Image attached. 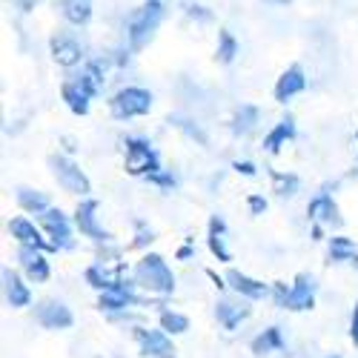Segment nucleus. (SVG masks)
Returning <instances> with one entry per match:
<instances>
[{"mask_svg":"<svg viewBox=\"0 0 358 358\" xmlns=\"http://www.w3.org/2000/svg\"><path fill=\"white\" fill-rule=\"evenodd\" d=\"M232 169H235L238 175H244V178H255V175H258V166H255L252 161H232Z\"/></svg>","mask_w":358,"mask_h":358,"instance_id":"nucleus-36","label":"nucleus"},{"mask_svg":"<svg viewBox=\"0 0 358 358\" xmlns=\"http://www.w3.org/2000/svg\"><path fill=\"white\" fill-rule=\"evenodd\" d=\"M12 6H17L20 12H32L38 6V0H12Z\"/></svg>","mask_w":358,"mask_h":358,"instance_id":"nucleus-40","label":"nucleus"},{"mask_svg":"<svg viewBox=\"0 0 358 358\" xmlns=\"http://www.w3.org/2000/svg\"><path fill=\"white\" fill-rule=\"evenodd\" d=\"M164 0H143V3L138 9H132L127 15V46L129 52H141L149 41L155 38L158 32V26L164 23Z\"/></svg>","mask_w":358,"mask_h":358,"instance_id":"nucleus-2","label":"nucleus"},{"mask_svg":"<svg viewBox=\"0 0 358 358\" xmlns=\"http://www.w3.org/2000/svg\"><path fill=\"white\" fill-rule=\"evenodd\" d=\"M15 201H17L20 210L29 213V215H43L52 206L49 195L43 189H32V187H17L15 189Z\"/></svg>","mask_w":358,"mask_h":358,"instance_id":"nucleus-23","label":"nucleus"},{"mask_svg":"<svg viewBox=\"0 0 358 358\" xmlns=\"http://www.w3.org/2000/svg\"><path fill=\"white\" fill-rule=\"evenodd\" d=\"M270 178H273V192L281 195V198H292L298 192V187H301V181H298V175L292 172H278V169H270Z\"/></svg>","mask_w":358,"mask_h":358,"instance_id":"nucleus-30","label":"nucleus"},{"mask_svg":"<svg viewBox=\"0 0 358 358\" xmlns=\"http://www.w3.org/2000/svg\"><path fill=\"white\" fill-rule=\"evenodd\" d=\"M266 3H273V6H287V3H292V0H266Z\"/></svg>","mask_w":358,"mask_h":358,"instance_id":"nucleus-42","label":"nucleus"},{"mask_svg":"<svg viewBox=\"0 0 358 358\" xmlns=\"http://www.w3.org/2000/svg\"><path fill=\"white\" fill-rule=\"evenodd\" d=\"M49 55H52V61L64 69H75V66L86 64L83 43L78 41V35L66 32V29H57V32L49 38Z\"/></svg>","mask_w":358,"mask_h":358,"instance_id":"nucleus-9","label":"nucleus"},{"mask_svg":"<svg viewBox=\"0 0 358 358\" xmlns=\"http://www.w3.org/2000/svg\"><path fill=\"white\" fill-rule=\"evenodd\" d=\"M135 341H138V350L143 358H178V350H175V341L172 336L164 330V327H158V330H152V327H135Z\"/></svg>","mask_w":358,"mask_h":358,"instance_id":"nucleus-10","label":"nucleus"},{"mask_svg":"<svg viewBox=\"0 0 358 358\" xmlns=\"http://www.w3.org/2000/svg\"><path fill=\"white\" fill-rule=\"evenodd\" d=\"M38 224H41V229L46 232V238L52 241V247H55V252H61V250H75V232H78V227H75V218H69L61 206H49V210L43 213V215H38Z\"/></svg>","mask_w":358,"mask_h":358,"instance_id":"nucleus-7","label":"nucleus"},{"mask_svg":"<svg viewBox=\"0 0 358 358\" xmlns=\"http://www.w3.org/2000/svg\"><path fill=\"white\" fill-rule=\"evenodd\" d=\"M187 15H189V17H201V20H210V17H213L210 12H203V6H189Z\"/></svg>","mask_w":358,"mask_h":358,"instance_id":"nucleus-41","label":"nucleus"},{"mask_svg":"<svg viewBox=\"0 0 358 358\" xmlns=\"http://www.w3.org/2000/svg\"><path fill=\"white\" fill-rule=\"evenodd\" d=\"M266 206H270V201H266L261 192H250V195H247V210H250V215H264Z\"/></svg>","mask_w":358,"mask_h":358,"instance_id":"nucleus-34","label":"nucleus"},{"mask_svg":"<svg viewBox=\"0 0 358 358\" xmlns=\"http://www.w3.org/2000/svg\"><path fill=\"white\" fill-rule=\"evenodd\" d=\"M304 89H307V72L301 64H292L278 75V80L273 86V98H275V103H289L295 95H301Z\"/></svg>","mask_w":358,"mask_h":358,"instance_id":"nucleus-16","label":"nucleus"},{"mask_svg":"<svg viewBox=\"0 0 358 358\" xmlns=\"http://www.w3.org/2000/svg\"><path fill=\"white\" fill-rule=\"evenodd\" d=\"M158 324L164 327L169 336H184V333L189 330V318H187L184 313H178V310H169V307H161Z\"/></svg>","mask_w":358,"mask_h":358,"instance_id":"nucleus-29","label":"nucleus"},{"mask_svg":"<svg viewBox=\"0 0 358 358\" xmlns=\"http://www.w3.org/2000/svg\"><path fill=\"white\" fill-rule=\"evenodd\" d=\"M17 266H20V273L29 278V284H46L52 278L49 252H43L38 247L17 244Z\"/></svg>","mask_w":358,"mask_h":358,"instance_id":"nucleus-11","label":"nucleus"},{"mask_svg":"<svg viewBox=\"0 0 358 358\" xmlns=\"http://www.w3.org/2000/svg\"><path fill=\"white\" fill-rule=\"evenodd\" d=\"M146 184H152V187H158V189H164V192H169V189H175V175L169 172V169H161V172H155V175H149V178H143Z\"/></svg>","mask_w":358,"mask_h":358,"instance_id":"nucleus-31","label":"nucleus"},{"mask_svg":"<svg viewBox=\"0 0 358 358\" xmlns=\"http://www.w3.org/2000/svg\"><path fill=\"white\" fill-rule=\"evenodd\" d=\"M324 358H341V355H324Z\"/></svg>","mask_w":358,"mask_h":358,"instance_id":"nucleus-43","label":"nucleus"},{"mask_svg":"<svg viewBox=\"0 0 358 358\" xmlns=\"http://www.w3.org/2000/svg\"><path fill=\"white\" fill-rule=\"evenodd\" d=\"M227 284L232 287L235 295H244L247 301H264V298H270V289H273V284H264V281H258L241 270H229Z\"/></svg>","mask_w":358,"mask_h":358,"instance_id":"nucleus-19","label":"nucleus"},{"mask_svg":"<svg viewBox=\"0 0 358 358\" xmlns=\"http://www.w3.org/2000/svg\"><path fill=\"white\" fill-rule=\"evenodd\" d=\"M132 278H135L138 289H143L146 295L166 298L175 292V273L166 264V258L158 252H143L141 261H135V266H132Z\"/></svg>","mask_w":358,"mask_h":358,"instance_id":"nucleus-1","label":"nucleus"},{"mask_svg":"<svg viewBox=\"0 0 358 358\" xmlns=\"http://www.w3.org/2000/svg\"><path fill=\"white\" fill-rule=\"evenodd\" d=\"M315 292H318V284L310 273H298L289 284V301H287V310L289 313H307L315 307Z\"/></svg>","mask_w":358,"mask_h":358,"instance_id":"nucleus-17","label":"nucleus"},{"mask_svg":"<svg viewBox=\"0 0 358 358\" xmlns=\"http://www.w3.org/2000/svg\"><path fill=\"white\" fill-rule=\"evenodd\" d=\"M146 301H149V298H141V295H138L135 278L129 281L127 275H121L109 289H103V292L98 295V310L106 313V315H115V313H127V310L143 307Z\"/></svg>","mask_w":358,"mask_h":358,"instance_id":"nucleus-5","label":"nucleus"},{"mask_svg":"<svg viewBox=\"0 0 358 358\" xmlns=\"http://www.w3.org/2000/svg\"><path fill=\"white\" fill-rule=\"evenodd\" d=\"M172 124H175V127H178V129H184V132H187V135H189V138H195V141H198V143H206V135H203V132H201V129H198V127H192V124H189V121H181V117H175V121H172Z\"/></svg>","mask_w":358,"mask_h":358,"instance_id":"nucleus-35","label":"nucleus"},{"mask_svg":"<svg viewBox=\"0 0 358 358\" xmlns=\"http://www.w3.org/2000/svg\"><path fill=\"white\" fill-rule=\"evenodd\" d=\"M250 315H252V307H250V301L244 295H235V298L221 295L215 301V318H218V324L224 327L227 333H235Z\"/></svg>","mask_w":358,"mask_h":358,"instance_id":"nucleus-13","label":"nucleus"},{"mask_svg":"<svg viewBox=\"0 0 358 358\" xmlns=\"http://www.w3.org/2000/svg\"><path fill=\"white\" fill-rule=\"evenodd\" d=\"M206 247L215 255L218 264H229L232 261V252L227 247V221L221 215H213L210 224H206Z\"/></svg>","mask_w":358,"mask_h":358,"instance_id":"nucleus-21","label":"nucleus"},{"mask_svg":"<svg viewBox=\"0 0 358 358\" xmlns=\"http://www.w3.org/2000/svg\"><path fill=\"white\" fill-rule=\"evenodd\" d=\"M135 229H138V235H135V241H132V247L135 250H143V247H149V244H152L155 241V232L152 229H149L143 221H135Z\"/></svg>","mask_w":358,"mask_h":358,"instance_id":"nucleus-33","label":"nucleus"},{"mask_svg":"<svg viewBox=\"0 0 358 358\" xmlns=\"http://www.w3.org/2000/svg\"><path fill=\"white\" fill-rule=\"evenodd\" d=\"M270 298H273V304H275V307L287 310V301H289V284H287V281H273Z\"/></svg>","mask_w":358,"mask_h":358,"instance_id":"nucleus-32","label":"nucleus"},{"mask_svg":"<svg viewBox=\"0 0 358 358\" xmlns=\"http://www.w3.org/2000/svg\"><path fill=\"white\" fill-rule=\"evenodd\" d=\"M355 252H358V247H355L352 238H347V235H330L327 238V255H330L333 264H350Z\"/></svg>","mask_w":358,"mask_h":358,"instance_id":"nucleus-27","label":"nucleus"},{"mask_svg":"<svg viewBox=\"0 0 358 358\" xmlns=\"http://www.w3.org/2000/svg\"><path fill=\"white\" fill-rule=\"evenodd\" d=\"M152 92L143 86H124L109 98V115L115 121H135L152 112Z\"/></svg>","mask_w":358,"mask_h":358,"instance_id":"nucleus-4","label":"nucleus"},{"mask_svg":"<svg viewBox=\"0 0 358 358\" xmlns=\"http://www.w3.org/2000/svg\"><path fill=\"white\" fill-rule=\"evenodd\" d=\"M57 9H61V17L69 23V26H89L92 23V15H95V3L92 0H57Z\"/></svg>","mask_w":358,"mask_h":358,"instance_id":"nucleus-22","label":"nucleus"},{"mask_svg":"<svg viewBox=\"0 0 358 358\" xmlns=\"http://www.w3.org/2000/svg\"><path fill=\"white\" fill-rule=\"evenodd\" d=\"M124 166L135 178H149V175L164 169L158 149L141 135H127L124 138Z\"/></svg>","mask_w":358,"mask_h":358,"instance_id":"nucleus-3","label":"nucleus"},{"mask_svg":"<svg viewBox=\"0 0 358 358\" xmlns=\"http://www.w3.org/2000/svg\"><path fill=\"white\" fill-rule=\"evenodd\" d=\"M0 278H3V298L12 310L32 307V287H29L26 275H20L17 270H12V266H3Z\"/></svg>","mask_w":358,"mask_h":358,"instance_id":"nucleus-15","label":"nucleus"},{"mask_svg":"<svg viewBox=\"0 0 358 358\" xmlns=\"http://www.w3.org/2000/svg\"><path fill=\"white\" fill-rule=\"evenodd\" d=\"M61 98H64V103H66V109L72 112V115H78V117H86L89 115V109H92V98H89L83 89L72 80V78H66L64 80V86H61Z\"/></svg>","mask_w":358,"mask_h":358,"instance_id":"nucleus-24","label":"nucleus"},{"mask_svg":"<svg viewBox=\"0 0 358 358\" xmlns=\"http://www.w3.org/2000/svg\"><path fill=\"white\" fill-rule=\"evenodd\" d=\"M350 341H352V347H358V301H355L352 315H350Z\"/></svg>","mask_w":358,"mask_h":358,"instance_id":"nucleus-38","label":"nucleus"},{"mask_svg":"<svg viewBox=\"0 0 358 358\" xmlns=\"http://www.w3.org/2000/svg\"><path fill=\"white\" fill-rule=\"evenodd\" d=\"M307 215L313 224H321V227H341V213H338V203L336 198L321 189L310 203H307Z\"/></svg>","mask_w":358,"mask_h":358,"instance_id":"nucleus-18","label":"nucleus"},{"mask_svg":"<svg viewBox=\"0 0 358 358\" xmlns=\"http://www.w3.org/2000/svg\"><path fill=\"white\" fill-rule=\"evenodd\" d=\"M258 121H261L258 106H252V103H241V106L235 109V115H232L229 129H232L235 135H250V132L258 127Z\"/></svg>","mask_w":358,"mask_h":358,"instance_id":"nucleus-26","label":"nucleus"},{"mask_svg":"<svg viewBox=\"0 0 358 358\" xmlns=\"http://www.w3.org/2000/svg\"><path fill=\"white\" fill-rule=\"evenodd\" d=\"M298 135V127H295V117L287 112L284 117H278V124H273V129L264 135V152H270V155H278L281 152V146H287L289 141H295Z\"/></svg>","mask_w":358,"mask_h":358,"instance_id":"nucleus-20","label":"nucleus"},{"mask_svg":"<svg viewBox=\"0 0 358 358\" xmlns=\"http://www.w3.org/2000/svg\"><path fill=\"white\" fill-rule=\"evenodd\" d=\"M287 341H284V333H281V327H266V330H261L252 341H250V350L255 355H270V352H284Z\"/></svg>","mask_w":358,"mask_h":358,"instance_id":"nucleus-25","label":"nucleus"},{"mask_svg":"<svg viewBox=\"0 0 358 358\" xmlns=\"http://www.w3.org/2000/svg\"><path fill=\"white\" fill-rule=\"evenodd\" d=\"M238 57V41L229 29H218V43H215V61L221 66H229Z\"/></svg>","mask_w":358,"mask_h":358,"instance_id":"nucleus-28","label":"nucleus"},{"mask_svg":"<svg viewBox=\"0 0 358 358\" xmlns=\"http://www.w3.org/2000/svg\"><path fill=\"white\" fill-rule=\"evenodd\" d=\"M98 210H101V203L95 198H80L78 206H75V227H78V235L80 238H89L92 244H112V232L103 229V224L98 221Z\"/></svg>","mask_w":358,"mask_h":358,"instance_id":"nucleus-8","label":"nucleus"},{"mask_svg":"<svg viewBox=\"0 0 358 358\" xmlns=\"http://www.w3.org/2000/svg\"><path fill=\"white\" fill-rule=\"evenodd\" d=\"M49 169H52L57 187H61L64 192L78 195V198H89V192H92V181H89V175L69 155H61V152L49 155Z\"/></svg>","mask_w":358,"mask_h":358,"instance_id":"nucleus-6","label":"nucleus"},{"mask_svg":"<svg viewBox=\"0 0 358 358\" xmlns=\"http://www.w3.org/2000/svg\"><path fill=\"white\" fill-rule=\"evenodd\" d=\"M355 146H358V132H355Z\"/></svg>","mask_w":358,"mask_h":358,"instance_id":"nucleus-44","label":"nucleus"},{"mask_svg":"<svg viewBox=\"0 0 358 358\" xmlns=\"http://www.w3.org/2000/svg\"><path fill=\"white\" fill-rule=\"evenodd\" d=\"M206 275H210V281L215 284V289H227V287H229V284H227V275L221 278V275H218L215 270H206Z\"/></svg>","mask_w":358,"mask_h":358,"instance_id":"nucleus-39","label":"nucleus"},{"mask_svg":"<svg viewBox=\"0 0 358 358\" xmlns=\"http://www.w3.org/2000/svg\"><path fill=\"white\" fill-rule=\"evenodd\" d=\"M192 255H195V241H192V238H187V241H184L181 247H178L175 258H178V261H189Z\"/></svg>","mask_w":358,"mask_h":358,"instance_id":"nucleus-37","label":"nucleus"},{"mask_svg":"<svg viewBox=\"0 0 358 358\" xmlns=\"http://www.w3.org/2000/svg\"><path fill=\"white\" fill-rule=\"evenodd\" d=\"M35 321L43 327V330L61 333L75 324V315L64 301H57V298H43V301L35 304Z\"/></svg>","mask_w":358,"mask_h":358,"instance_id":"nucleus-12","label":"nucleus"},{"mask_svg":"<svg viewBox=\"0 0 358 358\" xmlns=\"http://www.w3.org/2000/svg\"><path fill=\"white\" fill-rule=\"evenodd\" d=\"M6 229H9V235L15 238L17 244H26V247H38V250H43V252H55V247H52V241L46 238V232L41 229V224L29 221L26 215H15V218H9Z\"/></svg>","mask_w":358,"mask_h":358,"instance_id":"nucleus-14","label":"nucleus"}]
</instances>
